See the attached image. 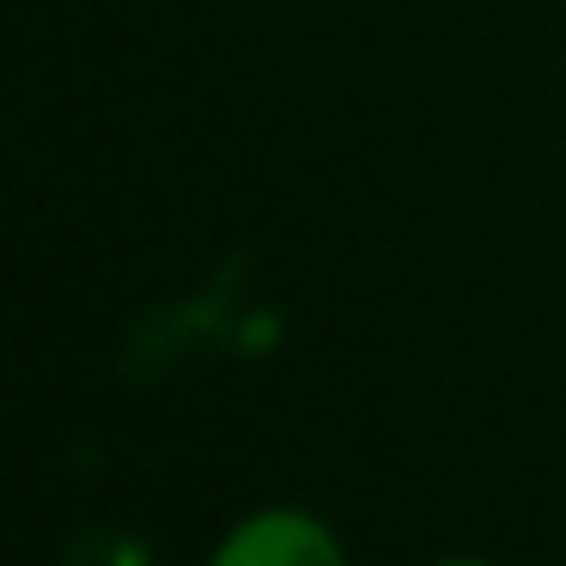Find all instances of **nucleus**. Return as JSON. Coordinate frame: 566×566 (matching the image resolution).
<instances>
[{"mask_svg":"<svg viewBox=\"0 0 566 566\" xmlns=\"http://www.w3.org/2000/svg\"><path fill=\"white\" fill-rule=\"evenodd\" d=\"M201 566H354L342 530L311 505H256L220 530Z\"/></svg>","mask_w":566,"mask_h":566,"instance_id":"f257e3e1","label":"nucleus"},{"mask_svg":"<svg viewBox=\"0 0 566 566\" xmlns=\"http://www.w3.org/2000/svg\"><path fill=\"white\" fill-rule=\"evenodd\" d=\"M427 566H500V560H481V554H444V560H427Z\"/></svg>","mask_w":566,"mask_h":566,"instance_id":"f03ea898","label":"nucleus"}]
</instances>
